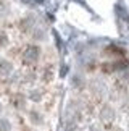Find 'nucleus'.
I'll return each mask as SVG.
<instances>
[{
    "instance_id": "f257e3e1",
    "label": "nucleus",
    "mask_w": 129,
    "mask_h": 131,
    "mask_svg": "<svg viewBox=\"0 0 129 131\" xmlns=\"http://www.w3.org/2000/svg\"><path fill=\"white\" fill-rule=\"evenodd\" d=\"M21 60H23L24 65H28V67L36 65L37 60H39V49L36 47V45H29V47H26L23 50V53H21Z\"/></svg>"
}]
</instances>
